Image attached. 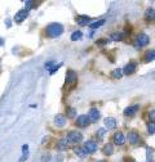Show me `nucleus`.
Returning <instances> with one entry per match:
<instances>
[{"label":"nucleus","mask_w":155,"mask_h":162,"mask_svg":"<svg viewBox=\"0 0 155 162\" xmlns=\"http://www.w3.org/2000/svg\"><path fill=\"white\" fill-rule=\"evenodd\" d=\"M62 32H63V26L61 23H50L46 27V35L49 37H58L62 35Z\"/></svg>","instance_id":"obj_1"},{"label":"nucleus","mask_w":155,"mask_h":162,"mask_svg":"<svg viewBox=\"0 0 155 162\" xmlns=\"http://www.w3.org/2000/svg\"><path fill=\"white\" fill-rule=\"evenodd\" d=\"M149 41H150V37L147 36L146 34H140V35H137V37H136V40H134V46L137 49L141 48V46H146L149 44Z\"/></svg>","instance_id":"obj_2"},{"label":"nucleus","mask_w":155,"mask_h":162,"mask_svg":"<svg viewBox=\"0 0 155 162\" xmlns=\"http://www.w3.org/2000/svg\"><path fill=\"white\" fill-rule=\"evenodd\" d=\"M66 140L71 142V143H80L83 140V135H81V133H79V131H71V133L67 134Z\"/></svg>","instance_id":"obj_3"},{"label":"nucleus","mask_w":155,"mask_h":162,"mask_svg":"<svg viewBox=\"0 0 155 162\" xmlns=\"http://www.w3.org/2000/svg\"><path fill=\"white\" fill-rule=\"evenodd\" d=\"M66 82L69 85H75L78 82V73L72 71V69H69L66 72Z\"/></svg>","instance_id":"obj_4"},{"label":"nucleus","mask_w":155,"mask_h":162,"mask_svg":"<svg viewBox=\"0 0 155 162\" xmlns=\"http://www.w3.org/2000/svg\"><path fill=\"white\" fill-rule=\"evenodd\" d=\"M27 15H29V10L26 9H21L19 12H17L14 15V21L17 23H21L22 21H25V19L27 18Z\"/></svg>","instance_id":"obj_5"},{"label":"nucleus","mask_w":155,"mask_h":162,"mask_svg":"<svg viewBox=\"0 0 155 162\" xmlns=\"http://www.w3.org/2000/svg\"><path fill=\"white\" fill-rule=\"evenodd\" d=\"M84 149L87 150L88 153H94L97 150V144L93 140H88V142H85V144H84Z\"/></svg>","instance_id":"obj_6"},{"label":"nucleus","mask_w":155,"mask_h":162,"mask_svg":"<svg viewBox=\"0 0 155 162\" xmlns=\"http://www.w3.org/2000/svg\"><path fill=\"white\" fill-rule=\"evenodd\" d=\"M66 117L63 115H57L56 117H54V125H56L57 127H63L66 125Z\"/></svg>","instance_id":"obj_7"},{"label":"nucleus","mask_w":155,"mask_h":162,"mask_svg":"<svg viewBox=\"0 0 155 162\" xmlns=\"http://www.w3.org/2000/svg\"><path fill=\"white\" fill-rule=\"evenodd\" d=\"M136 63L134 62H131V63H128L125 67L123 68V73L124 75H132V73H134V71H136Z\"/></svg>","instance_id":"obj_8"},{"label":"nucleus","mask_w":155,"mask_h":162,"mask_svg":"<svg viewBox=\"0 0 155 162\" xmlns=\"http://www.w3.org/2000/svg\"><path fill=\"white\" fill-rule=\"evenodd\" d=\"M88 123H89V120H88V116H85V115L79 116V117H78V120H76V125L80 126V127L88 126Z\"/></svg>","instance_id":"obj_9"},{"label":"nucleus","mask_w":155,"mask_h":162,"mask_svg":"<svg viewBox=\"0 0 155 162\" xmlns=\"http://www.w3.org/2000/svg\"><path fill=\"white\" fill-rule=\"evenodd\" d=\"M114 143L116 145H123L125 143V138H124L123 133H115L114 134Z\"/></svg>","instance_id":"obj_10"},{"label":"nucleus","mask_w":155,"mask_h":162,"mask_svg":"<svg viewBox=\"0 0 155 162\" xmlns=\"http://www.w3.org/2000/svg\"><path fill=\"white\" fill-rule=\"evenodd\" d=\"M128 142L131 143V144H137V143L140 142V135L137 133H134V131H131L129 134H128Z\"/></svg>","instance_id":"obj_11"},{"label":"nucleus","mask_w":155,"mask_h":162,"mask_svg":"<svg viewBox=\"0 0 155 162\" xmlns=\"http://www.w3.org/2000/svg\"><path fill=\"white\" fill-rule=\"evenodd\" d=\"M75 21L79 26H85L91 22V17H88V15H79V17H76Z\"/></svg>","instance_id":"obj_12"},{"label":"nucleus","mask_w":155,"mask_h":162,"mask_svg":"<svg viewBox=\"0 0 155 162\" xmlns=\"http://www.w3.org/2000/svg\"><path fill=\"white\" fill-rule=\"evenodd\" d=\"M105 125H106V127L108 130H112L116 127V120L114 117H107L105 118Z\"/></svg>","instance_id":"obj_13"},{"label":"nucleus","mask_w":155,"mask_h":162,"mask_svg":"<svg viewBox=\"0 0 155 162\" xmlns=\"http://www.w3.org/2000/svg\"><path fill=\"white\" fill-rule=\"evenodd\" d=\"M145 18H146V21H150V22L155 21V9H153V8H149V9H146V12H145Z\"/></svg>","instance_id":"obj_14"},{"label":"nucleus","mask_w":155,"mask_h":162,"mask_svg":"<svg viewBox=\"0 0 155 162\" xmlns=\"http://www.w3.org/2000/svg\"><path fill=\"white\" fill-rule=\"evenodd\" d=\"M137 108H138V106L125 108V109H124V116H127V117H132V116H134L136 112H137Z\"/></svg>","instance_id":"obj_15"},{"label":"nucleus","mask_w":155,"mask_h":162,"mask_svg":"<svg viewBox=\"0 0 155 162\" xmlns=\"http://www.w3.org/2000/svg\"><path fill=\"white\" fill-rule=\"evenodd\" d=\"M88 116H89V118H91L92 121H97V120L100 118V111L96 109V108H92V109L89 111Z\"/></svg>","instance_id":"obj_16"},{"label":"nucleus","mask_w":155,"mask_h":162,"mask_svg":"<svg viewBox=\"0 0 155 162\" xmlns=\"http://www.w3.org/2000/svg\"><path fill=\"white\" fill-rule=\"evenodd\" d=\"M102 152H103V154H106V156H111V154L114 153V147H112V144H110V143H107V144H105Z\"/></svg>","instance_id":"obj_17"},{"label":"nucleus","mask_w":155,"mask_h":162,"mask_svg":"<svg viewBox=\"0 0 155 162\" xmlns=\"http://www.w3.org/2000/svg\"><path fill=\"white\" fill-rule=\"evenodd\" d=\"M74 152H75V154H78L79 157H85L88 154L87 150L84 148H80V147H75V148H74Z\"/></svg>","instance_id":"obj_18"},{"label":"nucleus","mask_w":155,"mask_h":162,"mask_svg":"<svg viewBox=\"0 0 155 162\" xmlns=\"http://www.w3.org/2000/svg\"><path fill=\"white\" fill-rule=\"evenodd\" d=\"M155 59V50H149L145 54V62H151Z\"/></svg>","instance_id":"obj_19"},{"label":"nucleus","mask_w":155,"mask_h":162,"mask_svg":"<svg viewBox=\"0 0 155 162\" xmlns=\"http://www.w3.org/2000/svg\"><path fill=\"white\" fill-rule=\"evenodd\" d=\"M123 37H124L123 32H115L111 35V40H114V41H120V40H123Z\"/></svg>","instance_id":"obj_20"},{"label":"nucleus","mask_w":155,"mask_h":162,"mask_svg":"<svg viewBox=\"0 0 155 162\" xmlns=\"http://www.w3.org/2000/svg\"><path fill=\"white\" fill-rule=\"evenodd\" d=\"M123 76V71L120 68H115L112 71V79H122Z\"/></svg>","instance_id":"obj_21"},{"label":"nucleus","mask_w":155,"mask_h":162,"mask_svg":"<svg viewBox=\"0 0 155 162\" xmlns=\"http://www.w3.org/2000/svg\"><path fill=\"white\" fill-rule=\"evenodd\" d=\"M81 36H83V34H81L80 31H75V32H72V35H71V40H72V41L80 40Z\"/></svg>","instance_id":"obj_22"},{"label":"nucleus","mask_w":155,"mask_h":162,"mask_svg":"<svg viewBox=\"0 0 155 162\" xmlns=\"http://www.w3.org/2000/svg\"><path fill=\"white\" fill-rule=\"evenodd\" d=\"M57 147L60 149H66V148H67V140H66V139H61V140L58 142Z\"/></svg>","instance_id":"obj_23"},{"label":"nucleus","mask_w":155,"mask_h":162,"mask_svg":"<svg viewBox=\"0 0 155 162\" xmlns=\"http://www.w3.org/2000/svg\"><path fill=\"white\" fill-rule=\"evenodd\" d=\"M103 23H105V19H100V21H97V22H94V23H92V25H91V28L96 30V28H98L100 26H102Z\"/></svg>","instance_id":"obj_24"},{"label":"nucleus","mask_w":155,"mask_h":162,"mask_svg":"<svg viewBox=\"0 0 155 162\" xmlns=\"http://www.w3.org/2000/svg\"><path fill=\"white\" fill-rule=\"evenodd\" d=\"M147 133L149 134H155V123H153V122H149L147 123Z\"/></svg>","instance_id":"obj_25"},{"label":"nucleus","mask_w":155,"mask_h":162,"mask_svg":"<svg viewBox=\"0 0 155 162\" xmlns=\"http://www.w3.org/2000/svg\"><path fill=\"white\" fill-rule=\"evenodd\" d=\"M75 116H76V111L74 109V108H69V109H67V117L74 118Z\"/></svg>","instance_id":"obj_26"},{"label":"nucleus","mask_w":155,"mask_h":162,"mask_svg":"<svg viewBox=\"0 0 155 162\" xmlns=\"http://www.w3.org/2000/svg\"><path fill=\"white\" fill-rule=\"evenodd\" d=\"M149 116H150V120H151V122H153V123H155V109L150 111Z\"/></svg>","instance_id":"obj_27"},{"label":"nucleus","mask_w":155,"mask_h":162,"mask_svg":"<svg viewBox=\"0 0 155 162\" xmlns=\"http://www.w3.org/2000/svg\"><path fill=\"white\" fill-rule=\"evenodd\" d=\"M25 5H26V10H29V9H31V8H34L32 7L34 5V1H26Z\"/></svg>","instance_id":"obj_28"},{"label":"nucleus","mask_w":155,"mask_h":162,"mask_svg":"<svg viewBox=\"0 0 155 162\" xmlns=\"http://www.w3.org/2000/svg\"><path fill=\"white\" fill-rule=\"evenodd\" d=\"M53 67H54V62H48V63H45V68L49 69V71H50V68H53Z\"/></svg>","instance_id":"obj_29"},{"label":"nucleus","mask_w":155,"mask_h":162,"mask_svg":"<svg viewBox=\"0 0 155 162\" xmlns=\"http://www.w3.org/2000/svg\"><path fill=\"white\" fill-rule=\"evenodd\" d=\"M105 133H106V130H105V129H100L98 130V133H97V135H98V136L101 138V136H103V134Z\"/></svg>","instance_id":"obj_30"},{"label":"nucleus","mask_w":155,"mask_h":162,"mask_svg":"<svg viewBox=\"0 0 155 162\" xmlns=\"http://www.w3.org/2000/svg\"><path fill=\"white\" fill-rule=\"evenodd\" d=\"M107 41H108V40H100V41H97L96 44L98 45V46H102V45H105V44H106Z\"/></svg>","instance_id":"obj_31"},{"label":"nucleus","mask_w":155,"mask_h":162,"mask_svg":"<svg viewBox=\"0 0 155 162\" xmlns=\"http://www.w3.org/2000/svg\"><path fill=\"white\" fill-rule=\"evenodd\" d=\"M48 160H49V156H44V157H43V162H48Z\"/></svg>","instance_id":"obj_32"},{"label":"nucleus","mask_w":155,"mask_h":162,"mask_svg":"<svg viewBox=\"0 0 155 162\" xmlns=\"http://www.w3.org/2000/svg\"><path fill=\"white\" fill-rule=\"evenodd\" d=\"M5 23H7V26H8V27H10V26H12V22L9 21V19H7V21H5Z\"/></svg>","instance_id":"obj_33"},{"label":"nucleus","mask_w":155,"mask_h":162,"mask_svg":"<svg viewBox=\"0 0 155 162\" xmlns=\"http://www.w3.org/2000/svg\"><path fill=\"white\" fill-rule=\"evenodd\" d=\"M4 44V40H3V39H0V46H1Z\"/></svg>","instance_id":"obj_34"},{"label":"nucleus","mask_w":155,"mask_h":162,"mask_svg":"<svg viewBox=\"0 0 155 162\" xmlns=\"http://www.w3.org/2000/svg\"><path fill=\"white\" fill-rule=\"evenodd\" d=\"M96 162H105V161H96Z\"/></svg>","instance_id":"obj_35"},{"label":"nucleus","mask_w":155,"mask_h":162,"mask_svg":"<svg viewBox=\"0 0 155 162\" xmlns=\"http://www.w3.org/2000/svg\"><path fill=\"white\" fill-rule=\"evenodd\" d=\"M149 162H150V161H149Z\"/></svg>","instance_id":"obj_36"}]
</instances>
